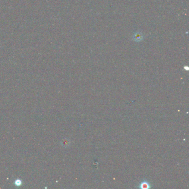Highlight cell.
Here are the masks:
<instances>
[{
    "instance_id": "6da1fadb",
    "label": "cell",
    "mask_w": 189,
    "mask_h": 189,
    "mask_svg": "<svg viewBox=\"0 0 189 189\" xmlns=\"http://www.w3.org/2000/svg\"><path fill=\"white\" fill-rule=\"evenodd\" d=\"M139 188L142 189H150L151 186L148 181H144L140 183Z\"/></svg>"
},
{
    "instance_id": "7a4b0ae2",
    "label": "cell",
    "mask_w": 189,
    "mask_h": 189,
    "mask_svg": "<svg viewBox=\"0 0 189 189\" xmlns=\"http://www.w3.org/2000/svg\"><path fill=\"white\" fill-rule=\"evenodd\" d=\"M134 38H135V40L141 41L143 39V36H141V33H137V34H135V36H134Z\"/></svg>"
}]
</instances>
